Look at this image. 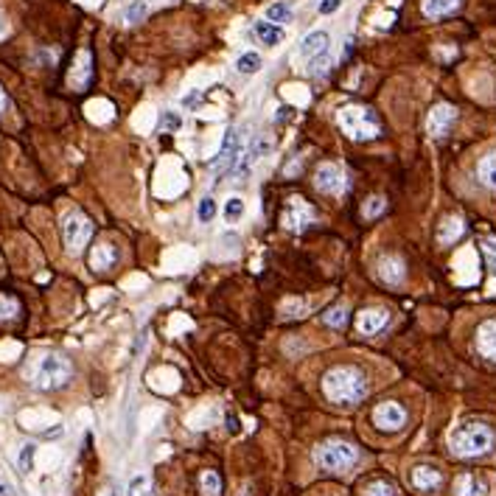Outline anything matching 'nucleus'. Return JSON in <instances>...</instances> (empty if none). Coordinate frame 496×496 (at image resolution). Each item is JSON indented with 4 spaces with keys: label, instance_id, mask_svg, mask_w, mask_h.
I'll return each instance as SVG.
<instances>
[{
    "label": "nucleus",
    "instance_id": "7c9ffc66",
    "mask_svg": "<svg viewBox=\"0 0 496 496\" xmlns=\"http://www.w3.org/2000/svg\"><path fill=\"white\" fill-rule=\"evenodd\" d=\"M325 322H328L331 328H342V325L348 322V309H345V306H337V309H331V311L325 314Z\"/></svg>",
    "mask_w": 496,
    "mask_h": 496
},
{
    "label": "nucleus",
    "instance_id": "4c0bfd02",
    "mask_svg": "<svg viewBox=\"0 0 496 496\" xmlns=\"http://www.w3.org/2000/svg\"><path fill=\"white\" fill-rule=\"evenodd\" d=\"M317 9H320V14H337L342 9V0H320Z\"/></svg>",
    "mask_w": 496,
    "mask_h": 496
},
{
    "label": "nucleus",
    "instance_id": "cd10ccee",
    "mask_svg": "<svg viewBox=\"0 0 496 496\" xmlns=\"http://www.w3.org/2000/svg\"><path fill=\"white\" fill-rule=\"evenodd\" d=\"M236 68H238V73H247V76H250V73H256V70L261 68V56L253 54V51H250V54H241L238 62H236Z\"/></svg>",
    "mask_w": 496,
    "mask_h": 496
},
{
    "label": "nucleus",
    "instance_id": "a878e982",
    "mask_svg": "<svg viewBox=\"0 0 496 496\" xmlns=\"http://www.w3.org/2000/svg\"><path fill=\"white\" fill-rule=\"evenodd\" d=\"M146 12H149L146 0H132V3L127 6V12H123V20H127L130 25H135V23H141L146 17Z\"/></svg>",
    "mask_w": 496,
    "mask_h": 496
},
{
    "label": "nucleus",
    "instance_id": "473e14b6",
    "mask_svg": "<svg viewBox=\"0 0 496 496\" xmlns=\"http://www.w3.org/2000/svg\"><path fill=\"white\" fill-rule=\"evenodd\" d=\"M183 127V118L177 115V112H163V118H160V130H165V132H177Z\"/></svg>",
    "mask_w": 496,
    "mask_h": 496
},
{
    "label": "nucleus",
    "instance_id": "4468645a",
    "mask_svg": "<svg viewBox=\"0 0 496 496\" xmlns=\"http://www.w3.org/2000/svg\"><path fill=\"white\" fill-rule=\"evenodd\" d=\"M390 322V311L387 309H364L359 317H356V328L362 331V334H379V331H384V325Z\"/></svg>",
    "mask_w": 496,
    "mask_h": 496
},
{
    "label": "nucleus",
    "instance_id": "bb28decb",
    "mask_svg": "<svg viewBox=\"0 0 496 496\" xmlns=\"http://www.w3.org/2000/svg\"><path fill=\"white\" fill-rule=\"evenodd\" d=\"M222 214H225L227 222H238V219L244 216V199H241V196H230V199L225 202Z\"/></svg>",
    "mask_w": 496,
    "mask_h": 496
},
{
    "label": "nucleus",
    "instance_id": "e433bc0d",
    "mask_svg": "<svg viewBox=\"0 0 496 496\" xmlns=\"http://www.w3.org/2000/svg\"><path fill=\"white\" fill-rule=\"evenodd\" d=\"M482 250H485L488 267L496 272V238H485V241H482Z\"/></svg>",
    "mask_w": 496,
    "mask_h": 496
},
{
    "label": "nucleus",
    "instance_id": "2eb2a0df",
    "mask_svg": "<svg viewBox=\"0 0 496 496\" xmlns=\"http://www.w3.org/2000/svg\"><path fill=\"white\" fill-rule=\"evenodd\" d=\"M115 264H118V247H115V244L101 241V244L93 247V253H90V267H93L96 272H107V269H112Z\"/></svg>",
    "mask_w": 496,
    "mask_h": 496
},
{
    "label": "nucleus",
    "instance_id": "4be33fe9",
    "mask_svg": "<svg viewBox=\"0 0 496 496\" xmlns=\"http://www.w3.org/2000/svg\"><path fill=\"white\" fill-rule=\"evenodd\" d=\"M463 230H466V225H463L457 216H448V219L440 225V230H437V241H440V244H454V241L463 236Z\"/></svg>",
    "mask_w": 496,
    "mask_h": 496
},
{
    "label": "nucleus",
    "instance_id": "f257e3e1",
    "mask_svg": "<svg viewBox=\"0 0 496 496\" xmlns=\"http://www.w3.org/2000/svg\"><path fill=\"white\" fill-rule=\"evenodd\" d=\"M322 393L331 404L337 406H353L367 395V379L359 367L342 364V367H331L322 376Z\"/></svg>",
    "mask_w": 496,
    "mask_h": 496
},
{
    "label": "nucleus",
    "instance_id": "423d86ee",
    "mask_svg": "<svg viewBox=\"0 0 496 496\" xmlns=\"http://www.w3.org/2000/svg\"><path fill=\"white\" fill-rule=\"evenodd\" d=\"M93 238V222L81 214V211H70L62 219V241L68 247L70 256H79L87 247V241Z\"/></svg>",
    "mask_w": 496,
    "mask_h": 496
},
{
    "label": "nucleus",
    "instance_id": "72a5a7b5",
    "mask_svg": "<svg viewBox=\"0 0 496 496\" xmlns=\"http://www.w3.org/2000/svg\"><path fill=\"white\" fill-rule=\"evenodd\" d=\"M130 496H149V477H143V474H138L132 482H130V490H127Z\"/></svg>",
    "mask_w": 496,
    "mask_h": 496
},
{
    "label": "nucleus",
    "instance_id": "a211bd4d",
    "mask_svg": "<svg viewBox=\"0 0 496 496\" xmlns=\"http://www.w3.org/2000/svg\"><path fill=\"white\" fill-rule=\"evenodd\" d=\"M328 45H331V39L325 31H311L309 37H303V43H300V54L311 62L317 56H325L328 54Z\"/></svg>",
    "mask_w": 496,
    "mask_h": 496
},
{
    "label": "nucleus",
    "instance_id": "9b49d317",
    "mask_svg": "<svg viewBox=\"0 0 496 496\" xmlns=\"http://www.w3.org/2000/svg\"><path fill=\"white\" fill-rule=\"evenodd\" d=\"M269 149H272V141H269V138H258V141H256L250 149L244 152V157H238V160H236V165H233V174H236L238 180H241V177H247V174H250V169H253V165H256V163H258V160H261V157H264Z\"/></svg>",
    "mask_w": 496,
    "mask_h": 496
},
{
    "label": "nucleus",
    "instance_id": "f704fd0d",
    "mask_svg": "<svg viewBox=\"0 0 496 496\" xmlns=\"http://www.w3.org/2000/svg\"><path fill=\"white\" fill-rule=\"evenodd\" d=\"M364 496H395V488H393L390 482H384V479H376L373 485L367 488Z\"/></svg>",
    "mask_w": 496,
    "mask_h": 496
},
{
    "label": "nucleus",
    "instance_id": "5701e85b",
    "mask_svg": "<svg viewBox=\"0 0 496 496\" xmlns=\"http://www.w3.org/2000/svg\"><path fill=\"white\" fill-rule=\"evenodd\" d=\"M460 6V0H424V14L426 17H443V14H448V12H454Z\"/></svg>",
    "mask_w": 496,
    "mask_h": 496
},
{
    "label": "nucleus",
    "instance_id": "dca6fc26",
    "mask_svg": "<svg viewBox=\"0 0 496 496\" xmlns=\"http://www.w3.org/2000/svg\"><path fill=\"white\" fill-rule=\"evenodd\" d=\"M409 479L418 490H437L440 482H443V474L435 466H415L412 474H409Z\"/></svg>",
    "mask_w": 496,
    "mask_h": 496
},
{
    "label": "nucleus",
    "instance_id": "ddd939ff",
    "mask_svg": "<svg viewBox=\"0 0 496 496\" xmlns=\"http://www.w3.org/2000/svg\"><path fill=\"white\" fill-rule=\"evenodd\" d=\"M311 208L300 199V196H292V202H289V211L283 214V227L289 230H303L309 222H311Z\"/></svg>",
    "mask_w": 496,
    "mask_h": 496
},
{
    "label": "nucleus",
    "instance_id": "b1692460",
    "mask_svg": "<svg viewBox=\"0 0 496 496\" xmlns=\"http://www.w3.org/2000/svg\"><path fill=\"white\" fill-rule=\"evenodd\" d=\"M264 17H267L269 23H275V25H283V23L292 20V6H286V3H269L267 12H264Z\"/></svg>",
    "mask_w": 496,
    "mask_h": 496
},
{
    "label": "nucleus",
    "instance_id": "f8f14e48",
    "mask_svg": "<svg viewBox=\"0 0 496 496\" xmlns=\"http://www.w3.org/2000/svg\"><path fill=\"white\" fill-rule=\"evenodd\" d=\"M376 275L387 283V286H401L406 272H404V261L398 256H379L376 261Z\"/></svg>",
    "mask_w": 496,
    "mask_h": 496
},
{
    "label": "nucleus",
    "instance_id": "f03ea898",
    "mask_svg": "<svg viewBox=\"0 0 496 496\" xmlns=\"http://www.w3.org/2000/svg\"><path fill=\"white\" fill-rule=\"evenodd\" d=\"M448 446L457 457H479L493 448V432L485 424H463L448 435Z\"/></svg>",
    "mask_w": 496,
    "mask_h": 496
},
{
    "label": "nucleus",
    "instance_id": "20e7f679",
    "mask_svg": "<svg viewBox=\"0 0 496 496\" xmlns=\"http://www.w3.org/2000/svg\"><path fill=\"white\" fill-rule=\"evenodd\" d=\"M340 130L351 138V141H370L379 135V121L373 115V110H367L362 104H348L337 112Z\"/></svg>",
    "mask_w": 496,
    "mask_h": 496
},
{
    "label": "nucleus",
    "instance_id": "a19ab883",
    "mask_svg": "<svg viewBox=\"0 0 496 496\" xmlns=\"http://www.w3.org/2000/svg\"><path fill=\"white\" fill-rule=\"evenodd\" d=\"M107 496H112V490H110V493H107Z\"/></svg>",
    "mask_w": 496,
    "mask_h": 496
},
{
    "label": "nucleus",
    "instance_id": "9d476101",
    "mask_svg": "<svg viewBox=\"0 0 496 496\" xmlns=\"http://www.w3.org/2000/svg\"><path fill=\"white\" fill-rule=\"evenodd\" d=\"M454 118H457V110H454L451 104H437V107H432V112H429V118H426V132H429L432 138L448 135Z\"/></svg>",
    "mask_w": 496,
    "mask_h": 496
},
{
    "label": "nucleus",
    "instance_id": "6e6552de",
    "mask_svg": "<svg viewBox=\"0 0 496 496\" xmlns=\"http://www.w3.org/2000/svg\"><path fill=\"white\" fill-rule=\"evenodd\" d=\"M314 185H317V191H322V194H331V196H340L342 191H345V174H342V169L340 165H334V163H322L320 169L314 172Z\"/></svg>",
    "mask_w": 496,
    "mask_h": 496
},
{
    "label": "nucleus",
    "instance_id": "c9c22d12",
    "mask_svg": "<svg viewBox=\"0 0 496 496\" xmlns=\"http://www.w3.org/2000/svg\"><path fill=\"white\" fill-rule=\"evenodd\" d=\"M382 211H384V199H382V196H370L367 205H364V216L373 219V216H379Z\"/></svg>",
    "mask_w": 496,
    "mask_h": 496
},
{
    "label": "nucleus",
    "instance_id": "aec40b11",
    "mask_svg": "<svg viewBox=\"0 0 496 496\" xmlns=\"http://www.w3.org/2000/svg\"><path fill=\"white\" fill-rule=\"evenodd\" d=\"M253 31H256V37L261 39V43H264V45H269V48L280 45V43H283V37H286V34H283V28H280V25H275V23H269V20H267V23H264V20H261V23H256V25H253Z\"/></svg>",
    "mask_w": 496,
    "mask_h": 496
},
{
    "label": "nucleus",
    "instance_id": "1a4fd4ad",
    "mask_svg": "<svg viewBox=\"0 0 496 496\" xmlns=\"http://www.w3.org/2000/svg\"><path fill=\"white\" fill-rule=\"evenodd\" d=\"M373 424H376L382 432H398V429H404V424H406V409H404L401 404H395V401H384V404H379L376 412H373Z\"/></svg>",
    "mask_w": 496,
    "mask_h": 496
},
{
    "label": "nucleus",
    "instance_id": "393cba45",
    "mask_svg": "<svg viewBox=\"0 0 496 496\" xmlns=\"http://www.w3.org/2000/svg\"><path fill=\"white\" fill-rule=\"evenodd\" d=\"M202 493L205 496H219L222 493V479H219V474L216 471H202Z\"/></svg>",
    "mask_w": 496,
    "mask_h": 496
},
{
    "label": "nucleus",
    "instance_id": "2f4dec72",
    "mask_svg": "<svg viewBox=\"0 0 496 496\" xmlns=\"http://www.w3.org/2000/svg\"><path fill=\"white\" fill-rule=\"evenodd\" d=\"M17 311H20V306H17V300H14V298L0 295V320H12Z\"/></svg>",
    "mask_w": 496,
    "mask_h": 496
},
{
    "label": "nucleus",
    "instance_id": "f3484780",
    "mask_svg": "<svg viewBox=\"0 0 496 496\" xmlns=\"http://www.w3.org/2000/svg\"><path fill=\"white\" fill-rule=\"evenodd\" d=\"M477 348H479V353L485 359L496 362V320H485L477 328Z\"/></svg>",
    "mask_w": 496,
    "mask_h": 496
},
{
    "label": "nucleus",
    "instance_id": "412c9836",
    "mask_svg": "<svg viewBox=\"0 0 496 496\" xmlns=\"http://www.w3.org/2000/svg\"><path fill=\"white\" fill-rule=\"evenodd\" d=\"M477 177H479L482 185L496 188V149L479 160V165H477Z\"/></svg>",
    "mask_w": 496,
    "mask_h": 496
},
{
    "label": "nucleus",
    "instance_id": "6ab92c4d",
    "mask_svg": "<svg viewBox=\"0 0 496 496\" xmlns=\"http://www.w3.org/2000/svg\"><path fill=\"white\" fill-rule=\"evenodd\" d=\"M488 493V482L477 474H460L454 479V496H485Z\"/></svg>",
    "mask_w": 496,
    "mask_h": 496
},
{
    "label": "nucleus",
    "instance_id": "7ed1b4c3",
    "mask_svg": "<svg viewBox=\"0 0 496 496\" xmlns=\"http://www.w3.org/2000/svg\"><path fill=\"white\" fill-rule=\"evenodd\" d=\"M73 367L62 353H43L31 367V382L37 390H59L70 382Z\"/></svg>",
    "mask_w": 496,
    "mask_h": 496
},
{
    "label": "nucleus",
    "instance_id": "0eeeda50",
    "mask_svg": "<svg viewBox=\"0 0 496 496\" xmlns=\"http://www.w3.org/2000/svg\"><path fill=\"white\" fill-rule=\"evenodd\" d=\"M236 160H238V132H236V130H227L225 138H222V146H219L216 157L211 160V174H214V177L227 174L233 165H236Z\"/></svg>",
    "mask_w": 496,
    "mask_h": 496
},
{
    "label": "nucleus",
    "instance_id": "c85d7f7f",
    "mask_svg": "<svg viewBox=\"0 0 496 496\" xmlns=\"http://www.w3.org/2000/svg\"><path fill=\"white\" fill-rule=\"evenodd\" d=\"M214 216H216V202H214L211 196H205V199L199 202V208H196V219H199L202 225H208Z\"/></svg>",
    "mask_w": 496,
    "mask_h": 496
},
{
    "label": "nucleus",
    "instance_id": "58836bf2",
    "mask_svg": "<svg viewBox=\"0 0 496 496\" xmlns=\"http://www.w3.org/2000/svg\"><path fill=\"white\" fill-rule=\"evenodd\" d=\"M280 309H283V317H300V311H303V306L295 300H286Z\"/></svg>",
    "mask_w": 496,
    "mask_h": 496
},
{
    "label": "nucleus",
    "instance_id": "c756f323",
    "mask_svg": "<svg viewBox=\"0 0 496 496\" xmlns=\"http://www.w3.org/2000/svg\"><path fill=\"white\" fill-rule=\"evenodd\" d=\"M34 454H37V446H34V443H25L23 451H20V460H17L23 474H28V471L34 468Z\"/></svg>",
    "mask_w": 496,
    "mask_h": 496
},
{
    "label": "nucleus",
    "instance_id": "39448f33",
    "mask_svg": "<svg viewBox=\"0 0 496 496\" xmlns=\"http://www.w3.org/2000/svg\"><path fill=\"white\" fill-rule=\"evenodd\" d=\"M314 457L325 471H345V468L356 466L359 448L353 443H348V440H328V443L317 446Z\"/></svg>",
    "mask_w": 496,
    "mask_h": 496
},
{
    "label": "nucleus",
    "instance_id": "ea45409f",
    "mask_svg": "<svg viewBox=\"0 0 496 496\" xmlns=\"http://www.w3.org/2000/svg\"><path fill=\"white\" fill-rule=\"evenodd\" d=\"M9 110V99H6V93H3V87H0V115H3Z\"/></svg>",
    "mask_w": 496,
    "mask_h": 496
}]
</instances>
